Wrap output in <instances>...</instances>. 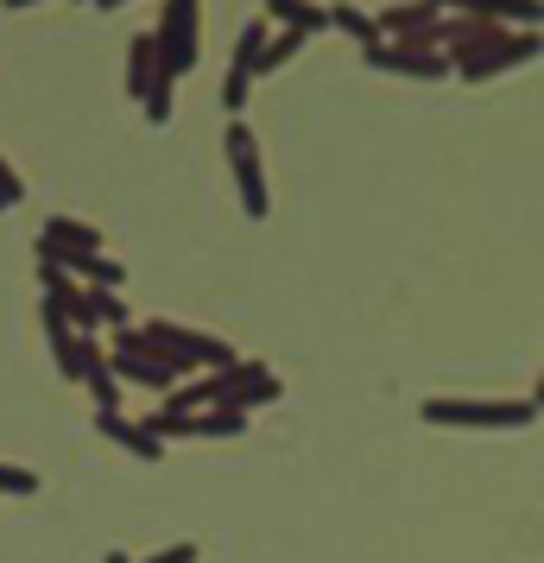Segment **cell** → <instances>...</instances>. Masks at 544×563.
<instances>
[{
    "mask_svg": "<svg viewBox=\"0 0 544 563\" xmlns=\"http://www.w3.org/2000/svg\"><path fill=\"white\" fill-rule=\"evenodd\" d=\"M266 38H273V26H266V20H247V26L234 32V64H229V70L254 77V64H259V52H266Z\"/></svg>",
    "mask_w": 544,
    "mask_h": 563,
    "instance_id": "e0dca14e",
    "label": "cell"
},
{
    "mask_svg": "<svg viewBox=\"0 0 544 563\" xmlns=\"http://www.w3.org/2000/svg\"><path fill=\"white\" fill-rule=\"evenodd\" d=\"M108 563H133V558H121V551H108Z\"/></svg>",
    "mask_w": 544,
    "mask_h": 563,
    "instance_id": "484cf974",
    "label": "cell"
},
{
    "mask_svg": "<svg viewBox=\"0 0 544 563\" xmlns=\"http://www.w3.org/2000/svg\"><path fill=\"white\" fill-rule=\"evenodd\" d=\"M247 96H254V77H241V70H229V77H222V108H229L234 121H241V108H247Z\"/></svg>",
    "mask_w": 544,
    "mask_h": 563,
    "instance_id": "7402d4cb",
    "label": "cell"
},
{
    "mask_svg": "<svg viewBox=\"0 0 544 563\" xmlns=\"http://www.w3.org/2000/svg\"><path fill=\"white\" fill-rule=\"evenodd\" d=\"M229 172H234V190H241V216L266 222L273 216V190H266V158H259V140L247 121H229Z\"/></svg>",
    "mask_w": 544,
    "mask_h": 563,
    "instance_id": "277c9868",
    "label": "cell"
},
{
    "mask_svg": "<svg viewBox=\"0 0 544 563\" xmlns=\"http://www.w3.org/2000/svg\"><path fill=\"white\" fill-rule=\"evenodd\" d=\"M0 7H7V13H20V7H38V0H0Z\"/></svg>",
    "mask_w": 544,
    "mask_h": 563,
    "instance_id": "cb8c5ba5",
    "label": "cell"
},
{
    "mask_svg": "<svg viewBox=\"0 0 544 563\" xmlns=\"http://www.w3.org/2000/svg\"><path fill=\"white\" fill-rule=\"evenodd\" d=\"M0 494H38V468H26V462H0Z\"/></svg>",
    "mask_w": 544,
    "mask_h": 563,
    "instance_id": "ffe728a7",
    "label": "cell"
},
{
    "mask_svg": "<svg viewBox=\"0 0 544 563\" xmlns=\"http://www.w3.org/2000/svg\"><path fill=\"white\" fill-rule=\"evenodd\" d=\"M77 386H89L96 411H121V380H114V361H108L102 335H82V374H77Z\"/></svg>",
    "mask_w": 544,
    "mask_h": 563,
    "instance_id": "30bf717a",
    "label": "cell"
},
{
    "mask_svg": "<svg viewBox=\"0 0 544 563\" xmlns=\"http://www.w3.org/2000/svg\"><path fill=\"white\" fill-rule=\"evenodd\" d=\"M146 563H197V544H165V551H153Z\"/></svg>",
    "mask_w": 544,
    "mask_h": 563,
    "instance_id": "603a6c76",
    "label": "cell"
},
{
    "mask_svg": "<svg viewBox=\"0 0 544 563\" xmlns=\"http://www.w3.org/2000/svg\"><path fill=\"white\" fill-rule=\"evenodd\" d=\"M153 52H158V70L171 77H190L197 57H203V0H165L153 26Z\"/></svg>",
    "mask_w": 544,
    "mask_h": 563,
    "instance_id": "3957f363",
    "label": "cell"
},
{
    "mask_svg": "<svg viewBox=\"0 0 544 563\" xmlns=\"http://www.w3.org/2000/svg\"><path fill=\"white\" fill-rule=\"evenodd\" d=\"M437 13H468V20H493L507 32H539L544 7L539 0H431Z\"/></svg>",
    "mask_w": 544,
    "mask_h": 563,
    "instance_id": "9c48e42d",
    "label": "cell"
},
{
    "mask_svg": "<svg viewBox=\"0 0 544 563\" xmlns=\"http://www.w3.org/2000/svg\"><path fill=\"white\" fill-rule=\"evenodd\" d=\"M367 70H380V77H399V82H443L449 77V57L431 52V45H367Z\"/></svg>",
    "mask_w": 544,
    "mask_h": 563,
    "instance_id": "52a82bcc",
    "label": "cell"
},
{
    "mask_svg": "<svg viewBox=\"0 0 544 563\" xmlns=\"http://www.w3.org/2000/svg\"><path fill=\"white\" fill-rule=\"evenodd\" d=\"M140 108H146V121H153V128H165V121H171V108H178V77H171V70H158L153 89L140 96Z\"/></svg>",
    "mask_w": 544,
    "mask_h": 563,
    "instance_id": "ac0fdd59",
    "label": "cell"
},
{
    "mask_svg": "<svg viewBox=\"0 0 544 563\" xmlns=\"http://www.w3.org/2000/svg\"><path fill=\"white\" fill-rule=\"evenodd\" d=\"M96 431H102L114 450H127L133 462H158V456H165V443H158L146 424H133L127 411H96Z\"/></svg>",
    "mask_w": 544,
    "mask_h": 563,
    "instance_id": "7c38bea8",
    "label": "cell"
},
{
    "mask_svg": "<svg viewBox=\"0 0 544 563\" xmlns=\"http://www.w3.org/2000/svg\"><path fill=\"white\" fill-rule=\"evenodd\" d=\"M108 241L96 222H77V216H45V229H38V260H52V266H64V260L77 254H102Z\"/></svg>",
    "mask_w": 544,
    "mask_h": 563,
    "instance_id": "ba28073f",
    "label": "cell"
},
{
    "mask_svg": "<svg viewBox=\"0 0 544 563\" xmlns=\"http://www.w3.org/2000/svg\"><path fill=\"white\" fill-rule=\"evenodd\" d=\"M330 13V32H342V38H355V45H380V26H374V13L367 7H348V0H336V7H323Z\"/></svg>",
    "mask_w": 544,
    "mask_h": 563,
    "instance_id": "9a60e30c",
    "label": "cell"
},
{
    "mask_svg": "<svg viewBox=\"0 0 544 563\" xmlns=\"http://www.w3.org/2000/svg\"><path fill=\"white\" fill-rule=\"evenodd\" d=\"M424 424L437 431H532L539 424V399H424Z\"/></svg>",
    "mask_w": 544,
    "mask_h": 563,
    "instance_id": "6da1fadb",
    "label": "cell"
},
{
    "mask_svg": "<svg viewBox=\"0 0 544 563\" xmlns=\"http://www.w3.org/2000/svg\"><path fill=\"white\" fill-rule=\"evenodd\" d=\"M20 203H26V184H20V172H13V158L0 153V216L20 209Z\"/></svg>",
    "mask_w": 544,
    "mask_h": 563,
    "instance_id": "44dd1931",
    "label": "cell"
},
{
    "mask_svg": "<svg viewBox=\"0 0 544 563\" xmlns=\"http://www.w3.org/2000/svg\"><path fill=\"white\" fill-rule=\"evenodd\" d=\"M241 431H247V411H234V406L197 411V437H241Z\"/></svg>",
    "mask_w": 544,
    "mask_h": 563,
    "instance_id": "d6986e66",
    "label": "cell"
},
{
    "mask_svg": "<svg viewBox=\"0 0 544 563\" xmlns=\"http://www.w3.org/2000/svg\"><path fill=\"white\" fill-rule=\"evenodd\" d=\"M273 32H298V38H317V32H330V13L317 7V0H266V13H259Z\"/></svg>",
    "mask_w": 544,
    "mask_h": 563,
    "instance_id": "4fadbf2b",
    "label": "cell"
},
{
    "mask_svg": "<svg viewBox=\"0 0 544 563\" xmlns=\"http://www.w3.org/2000/svg\"><path fill=\"white\" fill-rule=\"evenodd\" d=\"M89 7H108V13H114V7H127V0H89Z\"/></svg>",
    "mask_w": 544,
    "mask_h": 563,
    "instance_id": "d4e9b609",
    "label": "cell"
},
{
    "mask_svg": "<svg viewBox=\"0 0 544 563\" xmlns=\"http://www.w3.org/2000/svg\"><path fill=\"white\" fill-rule=\"evenodd\" d=\"M64 273H70L77 285H108V291H121V285H127V266L108 254V247H102V254H77V260H64Z\"/></svg>",
    "mask_w": 544,
    "mask_h": 563,
    "instance_id": "5bb4252c",
    "label": "cell"
},
{
    "mask_svg": "<svg viewBox=\"0 0 544 563\" xmlns=\"http://www.w3.org/2000/svg\"><path fill=\"white\" fill-rule=\"evenodd\" d=\"M140 342L153 349L171 374H215V367H234V349L222 342V335H203V330H184V323H140Z\"/></svg>",
    "mask_w": 544,
    "mask_h": 563,
    "instance_id": "7a4b0ae2",
    "label": "cell"
},
{
    "mask_svg": "<svg viewBox=\"0 0 544 563\" xmlns=\"http://www.w3.org/2000/svg\"><path fill=\"white\" fill-rule=\"evenodd\" d=\"M158 77V52H153V32H133V45H127V96L140 102L146 89H153Z\"/></svg>",
    "mask_w": 544,
    "mask_h": 563,
    "instance_id": "2e32d148",
    "label": "cell"
},
{
    "mask_svg": "<svg viewBox=\"0 0 544 563\" xmlns=\"http://www.w3.org/2000/svg\"><path fill=\"white\" fill-rule=\"evenodd\" d=\"M544 52V38L539 32H500L493 45H481V52H468L449 64V77H463V82H493V77H507V70H525L532 57Z\"/></svg>",
    "mask_w": 544,
    "mask_h": 563,
    "instance_id": "5b68a950",
    "label": "cell"
},
{
    "mask_svg": "<svg viewBox=\"0 0 544 563\" xmlns=\"http://www.w3.org/2000/svg\"><path fill=\"white\" fill-rule=\"evenodd\" d=\"M374 26H380V38H392V45H424V32L437 26V7H431V0H399L387 13H374Z\"/></svg>",
    "mask_w": 544,
    "mask_h": 563,
    "instance_id": "8fae6325",
    "label": "cell"
},
{
    "mask_svg": "<svg viewBox=\"0 0 544 563\" xmlns=\"http://www.w3.org/2000/svg\"><path fill=\"white\" fill-rule=\"evenodd\" d=\"M279 399H286V380L266 361H234V367L215 374V406H234V411L254 418L259 406H279Z\"/></svg>",
    "mask_w": 544,
    "mask_h": 563,
    "instance_id": "8992f818",
    "label": "cell"
}]
</instances>
